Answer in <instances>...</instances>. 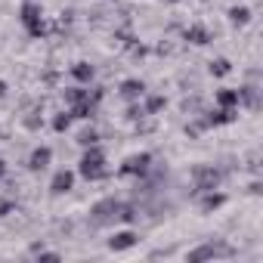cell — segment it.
I'll return each mask as SVG.
<instances>
[{
  "label": "cell",
  "mask_w": 263,
  "mask_h": 263,
  "mask_svg": "<svg viewBox=\"0 0 263 263\" xmlns=\"http://www.w3.org/2000/svg\"><path fill=\"white\" fill-rule=\"evenodd\" d=\"M137 217V211L130 208V204H124V201H118V198H105V201H99V204H93V211H90V220L96 223V226H108V223H130Z\"/></svg>",
  "instance_id": "1"
},
{
  "label": "cell",
  "mask_w": 263,
  "mask_h": 263,
  "mask_svg": "<svg viewBox=\"0 0 263 263\" xmlns=\"http://www.w3.org/2000/svg\"><path fill=\"white\" fill-rule=\"evenodd\" d=\"M78 171H81V177H87V180H105V177H108V171H105V152H102L99 146H87V152H84Z\"/></svg>",
  "instance_id": "2"
},
{
  "label": "cell",
  "mask_w": 263,
  "mask_h": 263,
  "mask_svg": "<svg viewBox=\"0 0 263 263\" xmlns=\"http://www.w3.org/2000/svg\"><path fill=\"white\" fill-rule=\"evenodd\" d=\"M19 16H22V25L28 28V34H31V37H44L47 25H44V19H41V7L34 4V0H28V4H22Z\"/></svg>",
  "instance_id": "3"
},
{
  "label": "cell",
  "mask_w": 263,
  "mask_h": 263,
  "mask_svg": "<svg viewBox=\"0 0 263 263\" xmlns=\"http://www.w3.org/2000/svg\"><path fill=\"white\" fill-rule=\"evenodd\" d=\"M235 251L226 245V241H204L201 248H195V251H189V260L192 263H198V260H211V257H232Z\"/></svg>",
  "instance_id": "4"
},
{
  "label": "cell",
  "mask_w": 263,
  "mask_h": 263,
  "mask_svg": "<svg viewBox=\"0 0 263 263\" xmlns=\"http://www.w3.org/2000/svg\"><path fill=\"white\" fill-rule=\"evenodd\" d=\"M192 177H195V189H201V192L217 189L220 180H223V174H220L217 167H208V164H198V167L192 171Z\"/></svg>",
  "instance_id": "5"
},
{
  "label": "cell",
  "mask_w": 263,
  "mask_h": 263,
  "mask_svg": "<svg viewBox=\"0 0 263 263\" xmlns=\"http://www.w3.org/2000/svg\"><path fill=\"white\" fill-rule=\"evenodd\" d=\"M149 164H152V155H149V152H140V155L127 158V161L121 164V174H124V177H137V174H146Z\"/></svg>",
  "instance_id": "6"
},
{
  "label": "cell",
  "mask_w": 263,
  "mask_h": 263,
  "mask_svg": "<svg viewBox=\"0 0 263 263\" xmlns=\"http://www.w3.org/2000/svg\"><path fill=\"white\" fill-rule=\"evenodd\" d=\"M137 232H130V229H124V232H115L111 238H108V248L111 251H127V248H134L137 245Z\"/></svg>",
  "instance_id": "7"
},
{
  "label": "cell",
  "mask_w": 263,
  "mask_h": 263,
  "mask_svg": "<svg viewBox=\"0 0 263 263\" xmlns=\"http://www.w3.org/2000/svg\"><path fill=\"white\" fill-rule=\"evenodd\" d=\"M71 186H74V174H71V171H59V174L53 177V183H50V192H53V195H65Z\"/></svg>",
  "instance_id": "8"
},
{
  "label": "cell",
  "mask_w": 263,
  "mask_h": 263,
  "mask_svg": "<svg viewBox=\"0 0 263 263\" xmlns=\"http://www.w3.org/2000/svg\"><path fill=\"white\" fill-rule=\"evenodd\" d=\"M50 158H53V152H50L47 146H37V149L31 152V158H28V167L37 174V171H44V167L50 164Z\"/></svg>",
  "instance_id": "9"
},
{
  "label": "cell",
  "mask_w": 263,
  "mask_h": 263,
  "mask_svg": "<svg viewBox=\"0 0 263 263\" xmlns=\"http://www.w3.org/2000/svg\"><path fill=\"white\" fill-rule=\"evenodd\" d=\"M186 41L195 44V47H204V44L211 41V31H208L204 25H189V28H186Z\"/></svg>",
  "instance_id": "10"
},
{
  "label": "cell",
  "mask_w": 263,
  "mask_h": 263,
  "mask_svg": "<svg viewBox=\"0 0 263 263\" xmlns=\"http://www.w3.org/2000/svg\"><path fill=\"white\" fill-rule=\"evenodd\" d=\"M143 93H146V84H143V81H134V78H130V81L121 84V96H124V99H140Z\"/></svg>",
  "instance_id": "11"
},
{
  "label": "cell",
  "mask_w": 263,
  "mask_h": 263,
  "mask_svg": "<svg viewBox=\"0 0 263 263\" xmlns=\"http://www.w3.org/2000/svg\"><path fill=\"white\" fill-rule=\"evenodd\" d=\"M93 74H96V71H93V65H90V62H74V65H71V78H74V81H81V84H90V81H93Z\"/></svg>",
  "instance_id": "12"
},
{
  "label": "cell",
  "mask_w": 263,
  "mask_h": 263,
  "mask_svg": "<svg viewBox=\"0 0 263 263\" xmlns=\"http://www.w3.org/2000/svg\"><path fill=\"white\" fill-rule=\"evenodd\" d=\"M235 115H238L235 108H220V111L208 115V118H204V124H214V127H217V124H232V121H235Z\"/></svg>",
  "instance_id": "13"
},
{
  "label": "cell",
  "mask_w": 263,
  "mask_h": 263,
  "mask_svg": "<svg viewBox=\"0 0 263 263\" xmlns=\"http://www.w3.org/2000/svg\"><path fill=\"white\" fill-rule=\"evenodd\" d=\"M68 115H71V118H84V121H90V118L96 115V102H74Z\"/></svg>",
  "instance_id": "14"
},
{
  "label": "cell",
  "mask_w": 263,
  "mask_h": 263,
  "mask_svg": "<svg viewBox=\"0 0 263 263\" xmlns=\"http://www.w3.org/2000/svg\"><path fill=\"white\" fill-rule=\"evenodd\" d=\"M217 102H220V108H238V90H220Z\"/></svg>",
  "instance_id": "15"
},
{
  "label": "cell",
  "mask_w": 263,
  "mask_h": 263,
  "mask_svg": "<svg viewBox=\"0 0 263 263\" xmlns=\"http://www.w3.org/2000/svg\"><path fill=\"white\" fill-rule=\"evenodd\" d=\"M238 102H245L248 108H260V96H257L254 87H241L238 90Z\"/></svg>",
  "instance_id": "16"
},
{
  "label": "cell",
  "mask_w": 263,
  "mask_h": 263,
  "mask_svg": "<svg viewBox=\"0 0 263 263\" xmlns=\"http://www.w3.org/2000/svg\"><path fill=\"white\" fill-rule=\"evenodd\" d=\"M223 201H226V195H220V192H214V189H211V192L201 198V211H217Z\"/></svg>",
  "instance_id": "17"
},
{
  "label": "cell",
  "mask_w": 263,
  "mask_h": 263,
  "mask_svg": "<svg viewBox=\"0 0 263 263\" xmlns=\"http://www.w3.org/2000/svg\"><path fill=\"white\" fill-rule=\"evenodd\" d=\"M229 19H232L235 25H248V22H251V10H248V7H232V10H229Z\"/></svg>",
  "instance_id": "18"
},
{
  "label": "cell",
  "mask_w": 263,
  "mask_h": 263,
  "mask_svg": "<svg viewBox=\"0 0 263 263\" xmlns=\"http://www.w3.org/2000/svg\"><path fill=\"white\" fill-rule=\"evenodd\" d=\"M65 99H68L71 105H74V102H96L87 90H78V87H74V90H65Z\"/></svg>",
  "instance_id": "19"
},
{
  "label": "cell",
  "mask_w": 263,
  "mask_h": 263,
  "mask_svg": "<svg viewBox=\"0 0 263 263\" xmlns=\"http://www.w3.org/2000/svg\"><path fill=\"white\" fill-rule=\"evenodd\" d=\"M232 71V65H229V59H214L211 62V74H217V78H223V74H229Z\"/></svg>",
  "instance_id": "20"
},
{
  "label": "cell",
  "mask_w": 263,
  "mask_h": 263,
  "mask_svg": "<svg viewBox=\"0 0 263 263\" xmlns=\"http://www.w3.org/2000/svg\"><path fill=\"white\" fill-rule=\"evenodd\" d=\"M78 143H81L84 149H87V146H96V143H99V134H96L93 127H90V130H84V134L78 137Z\"/></svg>",
  "instance_id": "21"
},
{
  "label": "cell",
  "mask_w": 263,
  "mask_h": 263,
  "mask_svg": "<svg viewBox=\"0 0 263 263\" xmlns=\"http://www.w3.org/2000/svg\"><path fill=\"white\" fill-rule=\"evenodd\" d=\"M68 124H71V115H56L53 118V130H56V134H65V130H68Z\"/></svg>",
  "instance_id": "22"
},
{
  "label": "cell",
  "mask_w": 263,
  "mask_h": 263,
  "mask_svg": "<svg viewBox=\"0 0 263 263\" xmlns=\"http://www.w3.org/2000/svg\"><path fill=\"white\" fill-rule=\"evenodd\" d=\"M161 108H164V96H149L146 99V115H155Z\"/></svg>",
  "instance_id": "23"
},
{
  "label": "cell",
  "mask_w": 263,
  "mask_h": 263,
  "mask_svg": "<svg viewBox=\"0 0 263 263\" xmlns=\"http://www.w3.org/2000/svg\"><path fill=\"white\" fill-rule=\"evenodd\" d=\"M143 115H146V111H143L140 105H130V108H127V118H130V121H137V118H143Z\"/></svg>",
  "instance_id": "24"
},
{
  "label": "cell",
  "mask_w": 263,
  "mask_h": 263,
  "mask_svg": "<svg viewBox=\"0 0 263 263\" xmlns=\"http://www.w3.org/2000/svg\"><path fill=\"white\" fill-rule=\"evenodd\" d=\"M41 254V260H59V254H50V251H37Z\"/></svg>",
  "instance_id": "25"
},
{
  "label": "cell",
  "mask_w": 263,
  "mask_h": 263,
  "mask_svg": "<svg viewBox=\"0 0 263 263\" xmlns=\"http://www.w3.org/2000/svg\"><path fill=\"white\" fill-rule=\"evenodd\" d=\"M4 96H7V84H4V81H0V99H4Z\"/></svg>",
  "instance_id": "26"
},
{
  "label": "cell",
  "mask_w": 263,
  "mask_h": 263,
  "mask_svg": "<svg viewBox=\"0 0 263 263\" xmlns=\"http://www.w3.org/2000/svg\"><path fill=\"white\" fill-rule=\"evenodd\" d=\"M4 174H7V161H4V158H0V177H4Z\"/></svg>",
  "instance_id": "27"
},
{
  "label": "cell",
  "mask_w": 263,
  "mask_h": 263,
  "mask_svg": "<svg viewBox=\"0 0 263 263\" xmlns=\"http://www.w3.org/2000/svg\"><path fill=\"white\" fill-rule=\"evenodd\" d=\"M171 4H180V0H171Z\"/></svg>",
  "instance_id": "28"
}]
</instances>
